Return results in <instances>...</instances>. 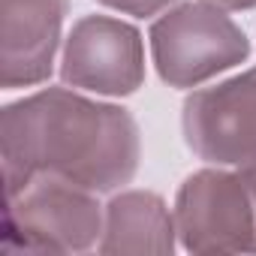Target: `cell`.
Returning a JSON list of instances; mask_svg holds the SVG:
<instances>
[{
    "label": "cell",
    "instance_id": "52a82bcc",
    "mask_svg": "<svg viewBox=\"0 0 256 256\" xmlns=\"http://www.w3.org/2000/svg\"><path fill=\"white\" fill-rule=\"evenodd\" d=\"M70 0H0V84L34 88L48 82Z\"/></svg>",
    "mask_w": 256,
    "mask_h": 256
},
{
    "label": "cell",
    "instance_id": "8992f818",
    "mask_svg": "<svg viewBox=\"0 0 256 256\" xmlns=\"http://www.w3.org/2000/svg\"><path fill=\"white\" fill-rule=\"evenodd\" d=\"M60 78L70 88L130 96L145 82V42L142 34L112 16H84L64 40Z\"/></svg>",
    "mask_w": 256,
    "mask_h": 256
},
{
    "label": "cell",
    "instance_id": "277c9868",
    "mask_svg": "<svg viewBox=\"0 0 256 256\" xmlns=\"http://www.w3.org/2000/svg\"><path fill=\"white\" fill-rule=\"evenodd\" d=\"M106 211L96 193L58 175H36L6 196V232L28 250L82 253L102 238Z\"/></svg>",
    "mask_w": 256,
    "mask_h": 256
},
{
    "label": "cell",
    "instance_id": "30bf717a",
    "mask_svg": "<svg viewBox=\"0 0 256 256\" xmlns=\"http://www.w3.org/2000/svg\"><path fill=\"white\" fill-rule=\"evenodd\" d=\"M211 6H220L226 12H244V10H256V0H205Z\"/></svg>",
    "mask_w": 256,
    "mask_h": 256
},
{
    "label": "cell",
    "instance_id": "5b68a950",
    "mask_svg": "<svg viewBox=\"0 0 256 256\" xmlns=\"http://www.w3.org/2000/svg\"><path fill=\"white\" fill-rule=\"evenodd\" d=\"M187 148L211 166L256 163V66L184 100Z\"/></svg>",
    "mask_w": 256,
    "mask_h": 256
},
{
    "label": "cell",
    "instance_id": "ba28073f",
    "mask_svg": "<svg viewBox=\"0 0 256 256\" xmlns=\"http://www.w3.org/2000/svg\"><path fill=\"white\" fill-rule=\"evenodd\" d=\"M175 217L163 196L151 190H124L106 205V223L100 253H136V256H172Z\"/></svg>",
    "mask_w": 256,
    "mask_h": 256
},
{
    "label": "cell",
    "instance_id": "9c48e42d",
    "mask_svg": "<svg viewBox=\"0 0 256 256\" xmlns=\"http://www.w3.org/2000/svg\"><path fill=\"white\" fill-rule=\"evenodd\" d=\"M96 4L118 10L124 16H133V18H151L157 12L169 10V4H175V0H96Z\"/></svg>",
    "mask_w": 256,
    "mask_h": 256
},
{
    "label": "cell",
    "instance_id": "7a4b0ae2",
    "mask_svg": "<svg viewBox=\"0 0 256 256\" xmlns=\"http://www.w3.org/2000/svg\"><path fill=\"white\" fill-rule=\"evenodd\" d=\"M175 229L190 253H256V163L193 172L175 196Z\"/></svg>",
    "mask_w": 256,
    "mask_h": 256
},
{
    "label": "cell",
    "instance_id": "6da1fadb",
    "mask_svg": "<svg viewBox=\"0 0 256 256\" xmlns=\"http://www.w3.org/2000/svg\"><path fill=\"white\" fill-rule=\"evenodd\" d=\"M142 157L136 118L66 88H46L0 112L6 196L36 175H58L94 193L130 184Z\"/></svg>",
    "mask_w": 256,
    "mask_h": 256
},
{
    "label": "cell",
    "instance_id": "3957f363",
    "mask_svg": "<svg viewBox=\"0 0 256 256\" xmlns=\"http://www.w3.org/2000/svg\"><path fill=\"white\" fill-rule=\"evenodd\" d=\"M151 58L169 88H199L250 54L247 34L211 4H181L151 24Z\"/></svg>",
    "mask_w": 256,
    "mask_h": 256
}]
</instances>
